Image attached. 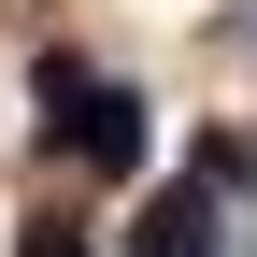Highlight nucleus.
<instances>
[{
    "label": "nucleus",
    "instance_id": "7ed1b4c3",
    "mask_svg": "<svg viewBox=\"0 0 257 257\" xmlns=\"http://www.w3.org/2000/svg\"><path fill=\"white\" fill-rule=\"evenodd\" d=\"M15 257H100L86 229H15Z\"/></svg>",
    "mask_w": 257,
    "mask_h": 257
},
{
    "label": "nucleus",
    "instance_id": "f257e3e1",
    "mask_svg": "<svg viewBox=\"0 0 257 257\" xmlns=\"http://www.w3.org/2000/svg\"><path fill=\"white\" fill-rule=\"evenodd\" d=\"M43 143L57 157H86V172H143V100H128L114 72H86V57H43Z\"/></svg>",
    "mask_w": 257,
    "mask_h": 257
},
{
    "label": "nucleus",
    "instance_id": "f03ea898",
    "mask_svg": "<svg viewBox=\"0 0 257 257\" xmlns=\"http://www.w3.org/2000/svg\"><path fill=\"white\" fill-rule=\"evenodd\" d=\"M128 257H214V186H172V200L143 214V243Z\"/></svg>",
    "mask_w": 257,
    "mask_h": 257
}]
</instances>
